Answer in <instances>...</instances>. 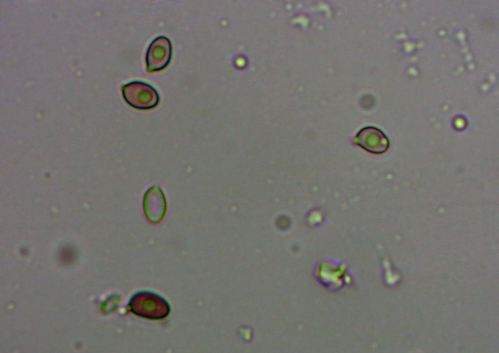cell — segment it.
Returning <instances> with one entry per match:
<instances>
[{
	"label": "cell",
	"instance_id": "cell-1",
	"mask_svg": "<svg viewBox=\"0 0 499 353\" xmlns=\"http://www.w3.org/2000/svg\"><path fill=\"white\" fill-rule=\"evenodd\" d=\"M123 97L131 106L141 110L151 109L159 101L157 91L151 85L141 81H133L122 87Z\"/></svg>",
	"mask_w": 499,
	"mask_h": 353
},
{
	"label": "cell",
	"instance_id": "cell-2",
	"mask_svg": "<svg viewBox=\"0 0 499 353\" xmlns=\"http://www.w3.org/2000/svg\"><path fill=\"white\" fill-rule=\"evenodd\" d=\"M129 306L134 314L151 319H159L166 316L170 309L165 300L149 292L136 294L131 300Z\"/></svg>",
	"mask_w": 499,
	"mask_h": 353
},
{
	"label": "cell",
	"instance_id": "cell-3",
	"mask_svg": "<svg viewBox=\"0 0 499 353\" xmlns=\"http://www.w3.org/2000/svg\"><path fill=\"white\" fill-rule=\"evenodd\" d=\"M172 55V44L167 37L159 36L149 46L146 55L148 72L161 71L169 64Z\"/></svg>",
	"mask_w": 499,
	"mask_h": 353
},
{
	"label": "cell",
	"instance_id": "cell-4",
	"mask_svg": "<svg viewBox=\"0 0 499 353\" xmlns=\"http://www.w3.org/2000/svg\"><path fill=\"white\" fill-rule=\"evenodd\" d=\"M357 143L368 151L375 153L385 152L389 147V141L379 130L367 128L362 130L356 137Z\"/></svg>",
	"mask_w": 499,
	"mask_h": 353
}]
</instances>
